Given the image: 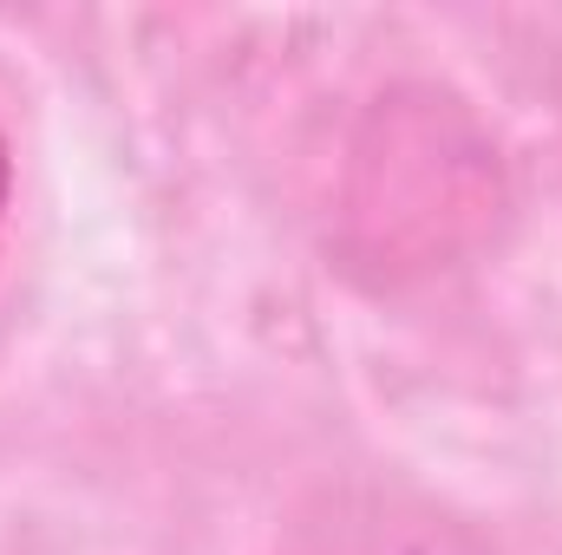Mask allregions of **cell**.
<instances>
[{
    "instance_id": "cell-1",
    "label": "cell",
    "mask_w": 562,
    "mask_h": 555,
    "mask_svg": "<svg viewBox=\"0 0 562 555\" xmlns=\"http://www.w3.org/2000/svg\"><path fill=\"white\" fill-rule=\"evenodd\" d=\"M7 196H13V157H7V138H0V223H7Z\"/></svg>"
}]
</instances>
